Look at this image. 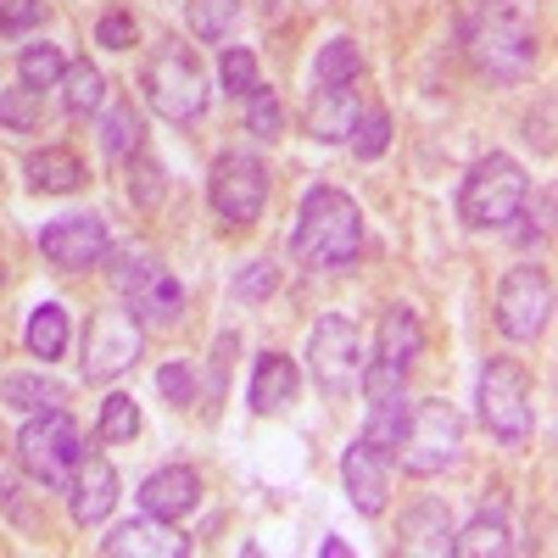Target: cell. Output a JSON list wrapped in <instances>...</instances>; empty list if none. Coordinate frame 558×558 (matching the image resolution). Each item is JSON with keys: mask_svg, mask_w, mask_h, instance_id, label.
<instances>
[{"mask_svg": "<svg viewBox=\"0 0 558 558\" xmlns=\"http://www.w3.org/2000/svg\"><path fill=\"white\" fill-rule=\"evenodd\" d=\"M463 51H470L475 73H486L497 84H514L536 68L542 39L514 0H481V7L463 17Z\"/></svg>", "mask_w": 558, "mask_h": 558, "instance_id": "1", "label": "cell"}, {"mask_svg": "<svg viewBox=\"0 0 558 558\" xmlns=\"http://www.w3.org/2000/svg\"><path fill=\"white\" fill-rule=\"evenodd\" d=\"M296 257L307 268H347L363 252V213L347 191L336 184H313L296 207V235H291Z\"/></svg>", "mask_w": 558, "mask_h": 558, "instance_id": "2", "label": "cell"}, {"mask_svg": "<svg viewBox=\"0 0 558 558\" xmlns=\"http://www.w3.org/2000/svg\"><path fill=\"white\" fill-rule=\"evenodd\" d=\"M107 286L123 296V307L140 318V324H157V330H168V324L184 318V291L179 279L168 274V263L146 246H123V252H107Z\"/></svg>", "mask_w": 558, "mask_h": 558, "instance_id": "3", "label": "cell"}, {"mask_svg": "<svg viewBox=\"0 0 558 558\" xmlns=\"http://www.w3.org/2000/svg\"><path fill=\"white\" fill-rule=\"evenodd\" d=\"M531 202V179L525 168L508 157V151H492L481 157L470 173H463L458 184V218L463 229H502V223H514Z\"/></svg>", "mask_w": 558, "mask_h": 558, "instance_id": "4", "label": "cell"}, {"mask_svg": "<svg viewBox=\"0 0 558 558\" xmlns=\"http://www.w3.org/2000/svg\"><path fill=\"white\" fill-rule=\"evenodd\" d=\"M140 89H146L151 112H162L168 123H196L207 112V101H213L196 51L179 45V39H162L157 51L146 57V68H140Z\"/></svg>", "mask_w": 558, "mask_h": 558, "instance_id": "5", "label": "cell"}, {"mask_svg": "<svg viewBox=\"0 0 558 558\" xmlns=\"http://www.w3.org/2000/svg\"><path fill=\"white\" fill-rule=\"evenodd\" d=\"M84 458V436L73 425L68 408H45V413H28V425L17 430V463L45 486V492H68L73 470Z\"/></svg>", "mask_w": 558, "mask_h": 558, "instance_id": "6", "label": "cell"}, {"mask_svg": "<svg viewBox=\"0 0 558 558\" xmlns=\"http://www.w3.org/2000/svg\"><path fill=\"white\" fill-rule=\"evenodd\" d=\"M481 425L502 441V447H520L536 425V391H531V375L514 363V357H492L481 368Z\"/></svg>", "mask_w": 558, "mask_h": 558, "instance_id": "7", "label": "cell"}, {"mask_svg": "<svg viewBox=\"0 0 558 558\" xmlns=\"http://www.w3.org/2000/svg\"><path fill=\"white\" fill-rule=\"evenodd\" d=\"M458 452H463V418L447 402L430 397V402L408 408V430H402V447H397L408 475H441L458 463Z\"/></svg>", "mask_w": 558, "mask_h": 558, "instance_id": "8", "label": "cell"}, {"mask_svg": "<svg viewBox=\"0 0 558 558\" xmlns=\"http://www.w3.org/2000/svg\"><path fill=\"white\" fill-rule=\"evenodd\" d=\"M207 202L229 229H252L268 207V168L252 151H223L207 179Z\"/></svg>", "mask_w": 558, "mask_h": 558, "instance_id": "9", "label": "cell"}, {"mask_svg": "<svg viewBox=\"0 0 558 558\" xmlns=\"http://www.w3.org/2000/svg\"><path fill=\"white\" fill-rule=\"evenodd\" d=\"M553 318V274L542 263H520L497 286V330L508 341H536Z\"/></svg>", "mask_w": 558, "mask_h": 558, "instance_id": "10", "label": "cell"}, {"mask_svg": "<svg viewBox=\"0 0 558 558\" xmlns=\"http://www.w3.org/2000/svg\"><path fill=\"white\" fill-rule=\"evenodd\" d=\"M307 363H313V380L330 391V397H347L363 375V336L347 313H324L313 330H307Z\"/></svg>", "mask_w": 558, "mask_h": 558, "instance_id": "11", "label": "cell"}, {"mask_svg": "<svg viewBox=\"0 0 558 558\" xmlns=\"http://www.w3.org/2000/svg\"><path fill=\"white\" fill-rule=\"evenodd\" d=\"M402 380H408L402 368H391V363H380V357H368L363 375H357L363 402H368V413H363V441L375 447V452H386V458H397L402 430H408V391H402Z\"/></svg>", "mask_w": 558, "mask_h": 558, "instance_id": "12", "label": "cell"}, {"mask_svg": "<svg viewBox=\"0 0 558 558\" xmlns=\"http://www.w3.org/2000/svg\"><path fill=\"white\" fill-rule=\"evenodd\" d=\"M140 347H146V336H140V318L129 307H107L89 318V336H84V380H112L123 375V368L140 363Z\"/></svg>", "mask_w": 558, "mask_h": 558, "instance_id": "13", "label": "cell"}, {"mask_svg": "<svg viewBox=\"0 0 558 558\" xmlns=\"http://www.w3.org/2000/svg\"><path fill=\"white\" fill-rule=\"evenodd\" d=\"M39 252H45V263H57L62 274L96 268V263H107V252H112L107 218H101V213H68V218H57V223H45V229H39Z\"/></svg>", "mask_w": 558, "mask_h": 558, "instance_id": "14", "label": "cell"}, {"mask_svg": "<svg viewBox=\"0 0 558 558\" xmlns=\"http://www.w3.org/2000/svg\"><path fill=\"white\" fill-rule=\"evenodd\" d=\"M341 486H347V502L357 508V514H386L391 502V458L375 452L368 441H352L347 458H341Z\"/></svg>", "mask_w": 558, "mask_h": 558, "instance_id": "15", "label": "cell"}, {"mask_svg": "<svg viewBox=\"0 0 558 558\" xmlns=\"http://www.w3.org/2000/svg\"><path fill=\"white\" fill-rule=\"evenodd\" d=\"M140 508H146L151 520L179 525L184 514L202 508V475L191 470V463H162V470H151L146 481H140Z\"/></svg>", "mask_w": 558, "mask_h": 558, "instance_id": "16", "label": "cell"}, {"mask_svg": "<svg viewBox=\"0 0 558 558\" xmlns=\"http://www.w3.org/2000/svg\"><path fill=\"white\" fill-rule=\"evenodd\" d=\"M112 508H118V470L101 452H84L73 481H68V514H73V525L89 531V525H101Z\"/></svg>", "mask_w": 558, "mask_h": 558, "instance_id": "17", "label": "cell"}, {"mask_svg": "<svg viewBox=\"0 0 558 558\" xmlns=\"http://www.w3.org/2000/svg\"><path fill=\"white\" fill-rule=\"evenodd\" d=\"M196 542L184 536V531H173L168 520H129V525H118L112 536H101V553L107 558H184Z\"/></svg>", "mask_w": 558, "mask_h": 558, "instance_id": "18", "label": "cell"}, {"mask_svg": "<svg viewBox=\"0 0 558 558\" xmlns=\"http://www.w3.org/2000/svg\"><path fill=\"white\" fill-rule=\"evenodd\" d=\"M357 89L352 84H318L313 101H307V134L324 140V146H341L357 123Z\"/></svg>", "mask_w": 558, "mask_h": 558, "instance_id": "19", "label": "cell"}, {"mask_svg": "<svg viewBox=\"0 0 558 558\" xmlns=\"http://www.w3.org/2000/svg\"><path fill=\"white\" fill-rule=\"evenodd\" d=\"M418 352H425V324H418V313L402 307V302L386 307V313H380V330H375V357L408 375Z\"/></svg>", "mask_w": 558, "mask_h": 558, "instance_id": "20", "label": "cell"}, {"mask_svg": "<svg viewBox=\"0 0 558 558\" xmlns=\"http://www.w3.org/2000/svg\"><path fill=\"white\" fill-rule=\"evenodd\" d=\"M23 173H28V191H39V196H73V191H84V179H89V168L73 151H62V146L28 151Z\"/></svg>", "mask_w": 558, "mask_h": 558, "instance_id": "21", "label": "cell"}, {"mask_svg": "<svg viewBox=\"0 0 558 558\" xmlns=\"http://www.w3.org/2000/svg\"><path fill=\"white\" fill-rule=\"evenodd\" d=\"M302 391V375H296V363L286 352H263L257 368H252V408L257 413H279V408H291Z\"/></svg>", "mask_w": 558, "mask_h": 558, "instance_id": "22", "label": "cell"}, {"mask_svg": "<svg viewBox=\"0 0 558 558\" xmlns=\"http://www.w3.org/2000/svg\"><path fill=\"white\" fill-rule=\"evenodd\" d=\"M452 553H458V558H502V553H514L508 514H502V508H481V514L452 536Z\"/></svg>", "mask_w": 558, "mask_h": 558, "instance_id": "23", "label": "cell"}, {"mask_svg": "<svg viewBox=\"0 0 558 558\" xmlns=\"http://www.w3.org/2000/svg\"><path fill=\"white\" fill-rule=\"evenodd\" d=\"M402 547L408 553H447L452 547V520L447 502H418L402 514Z\"/></svg>", "mask_w": 558, "mask_h": 558, "instance_id": "24", "label": "cell"}, {"mask_svg": "<svg viewBox=\"0 0 558 558\" xmlns=\"http://www.w3.org/2000/svg\"><path fill=\"white\" fill-rule=\"evenodd\" d=\"M101 151L118 157V162H129V157L146 151V118L134 112V101H112V107L101 112Z\"/></svg>", "mask_w": 558, "mask_h": 558, "instance_id": "25", "label": "cell"}, {"mask_svg": "<svg viewBox=\"0 0 558 558\" xmlns=\"http://www.w3.org/2000/svg\"><path fill=\"white\" fill-rule=\"evenodd\" d=\"M23 341H28V352H34V357L57 363V357L68 352V307H62V302H39V307L28 313Z\"/></svg>", "mask_w": 558, "mask_h": 558, "instance_id": "26", "label": "cell"}, {"mask_svg": "<svg viewBox=\"0 0 558 558\" xmlns=\"http://www.w3.org/2000/svg\"><path fill=\"white\" fill-rule=\"evenodd\" d=\"M62 107H68L73 118L101 112V107H107V73L89 68V62H68V73H62Z\"/></svg>", "mask_w": 558, "mask_h": 558, "instance_id": "27", "label": "cell"}, {"mask_svg": "<svg viewBox=\"0 0 558 558\" xmlns=\"http://www.w3.org/2000/svg\"><path fill=\"white\" fill-rule=\"evenodd\" d=\"M62 386L45 380V375H7L0 380V402L17 408V413H45V408H62Z\"/></svg>", "mask_w": 558, "mask_h": 558, "instance_id": "28", "label": "cell"}, {"mask_svg": "<svg viewBox=\"0 0 558 558\" xmlns=\"http://www.w3.org/2000/svg\"><path fill=\"white\" fill-rule=\"evenodd\" d=\"M45 118V89L34 84H12V89H0V129H12V134H34Z\"/></svg>", "mask_w": 558, "mask_h": 558, "instance_id": "29", "label": "cell"}, {"mask_svg": "<svg viewBox=\"0 0 558 558\" xmlns=\"http://www.w3.org/2000/svg\"><path fill=\"white\" fill-rule=\"evenodd\" d=\"M313 78L318 84H357L363 78V57H357V45L352 39H324L318 45V62H313Z\"/></svg>", "mask_w": 558, "mask_h": 558, "instance_id": "30", "label": "cell"}, {"mask_svg": "<svg viewBox=\"0 0 558 558\" xmlns=\"http://www.w3.org/2000/svg\"><path fill=\"white\" fill-rule=\"evenodd\" d=\"M184 17H191L196 39H223L241 23V0H184Z\"/></svg>", "mask_w": 558, "mask_h": 558, "instance_id": "31", "label": "cell"}, {"mask_svg": "<svg viewBox=\"0 0 558 558\" xmlns=\"http://www.w3.org/2000/svg\"><path fill=\"white\" fill-rule=\"evenodd\" d=\"M62 73H68V57L57 51V45H23V51H17V78L34 84V89L62 84Z\"/></svg>", "mask_w": 558, "mask_h": 558, "instance_id": "32", "label": "cell"}, {"mask_svg": "<svg viewBox=\"0 0 558 558\" xmlns=\"http://www.w3.org/2000/svg\"><path fill=\"white\" fill-rule=\"evenodd\" d=\"M134 436H140V408L129 391H112L96 418V441H134Z\"/></svg>", "mask_w": 558, "mask_h": 558, "instance_id": "33", "label": "cell"}, {"mask_svg": "<svg viewBox=\"0 0 558 558\" xmlns=\"http://www.w3.org/2000/svg\"><path fill=\"white\" fill-rule=\"evenodd\" d=\"M218 78H223V96H235V101H246L252 89L263 84L257 78V57L246 51V45H229V51L218 57Z\"/></svg>", "mask_w": 558, "mask_h": 558, "instance_id": "34", "label": "cell"}, {"mask_svg": "<svg viewBox=\"0 0 558 558\" xmlns=\"http://www.w3.org/2000/svg\"><path fill=\"white\" fill-rule=\"evenodd\" d=\"M352 151L363 157V162H375L386 146H391V118L380 112V107H368V112H357V123H352Z\"/></svg>", "mask_w": 558, "mask_h": 558, "instance_id": "35", "label": "cell"}, {"mask_svg": "<svg viewBox=\"0 0 558 558\" xmlns=\"http://www.w3.org/2000/svg\"><path fill=\"white\" fill-rule=\"evenodd\" d=\"M279 291V268H274V257H252L241 274H235V296L241 302H268Z\"/></svg>", "mask_w": 558, "mask_h": 558, "instance_id": "36", "label": "cell"}, {"mask_svg": "<svg viewBox=\"0 0 558 558\" xmlns=\"http://www.w3.org/2000/svg\"><path fill=\"white\" fill-rule=\"evenodd\" d=\"M246 129L257 134V140H274L279 129H286V112H279V101H274V89H252L246 96Z\"/></svg>", "mask_w": 558, "mask_h": 558, "instance_id": "37", "label": "cell"}, {"mask_svg": "<svg viewBox=\"0 0 558 558\" xmlns=\"http://www.w3.org/2000/svg\"><path fill=\"white\" fill-rule=\"evenodd\" d=\"M157 391H162L173 408H191V402H196V375H191L184 363H162V368H157Z\"/></svg>", "mask_w": 558, "mask_h": 558, "instance_id": "38", "label": "cell"}, {"mask_svg": "<svg viewBox=\"0 0 558 558\" xmlns=\"http://www.w3.org/2000/svg\"><path fill=\"white\" fill-rule=\"evenodd\" d=\"M45 17V0H0V34H28Z\"/></svg>", "mask_w": 558, "mask_h": 558, "instance_id": "39", "label": "cell"}, {"mask_svg": "<svg viewBox=\"0 0 558 558\" xmlns=\"http://www.w3.org/2000/svg\"><path fill=\"white\" fill-rule=\"evenodd\" d=\"M134 168H140V179H129V202L157 207V202H162V168L146 162V157H134Z\"/></svg>", "mask_w": 558, "mask_h": 558, "instance_id": "40", "label": "cell"}, {"mask_svg": "<svg viewBox=\"0 0 558 558\" xmlns=\"http://www.w3.org/2000/svg\"><path fill=\"white\" fill-rule=\"evenodd\" d=\"M96 45H107V51H129L134 45V17L129 12H107L96 23Z\"/></svg>", "mask_w": 558, "mask_h": 558, "instance_id": "41", "label": "cell"}, {"mask_svg": "<svg viewBox=\"0 0 558 558\" xmlns=\"http://www.w3.org/2000/svg\"><path fill=\"white\" fill-rule=\"evenodd\" d=\"M229 363H235V336H218V347H213V386L218 391L229 386Z\"/></svg>", "mask_w": 558, "mask_h": 558, "instance_id": "42", "label": "cell"}, {"mask_svg": "<svg viewBox=\"0 0 558 558\" xmlns=\"http://www.w3.org/2000/svg\"><path fill=\"white\" fill-rule=\"evenodd\" d=\"M0 286H7V268H0Z\"/></svg>", "mask_w": 558, "mask_h": 558, "instance_id": "43", "label": "cell"}]
</instances>
